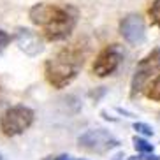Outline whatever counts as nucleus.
Returning a JSON list of instances; mask_svg holds the SVG:
<instances>
[{
  "instance_id": "3",
  "label": "nucleus",
  "mask_w": 160,
  "mask_h": 160,
  "mask_svg": "<svg viewBox=\"0 0 160 160\" xmlns=\"http://www.w3.org/2000/svg\"><path fill=\"white\" fill-rule=\"evenodd\" d=\"M35 114L27 106H12L0 118V130L7 137H14L23 134L27 128L32 127Z\"/></svg>"
},
{
  "instance_id": "11",
  "label": "nucleus",
  "mask_w": 160,
  "mask_h": 160,
  "mask_svg": "<svg viewBox=\"0 0 160 160\" xmlns=\"http://www.w3.org/2000/svg\"><path fill=\"white\" fill-rule=\"evenodd\" d=\"M134 148H136L139 153H151L153 151V144L142 139V137H134Z\"/></svg>"
},
{
  "instance_id": "14",
  "label": "nucleus",
  "mask_w": 160,
  "mask_h": 160,
  "mask_svg": "<svg viewBox=\"0 0 160 160\" xmlns=\"http://www.w3.org/2000/svg\"><path fill=\"white\" fill-rule=\"evenodd\" d=\"M69 157L67 155H60V157H55V158H51V160H67ZM46 160H49V158H46Z\"/></svg>"
},
{
  "instance_id": "8",
  "label": "nucleus",
  "mask_w": 160,
  "mask_h": 160,
  "mask_svg": "<svg viewBox=\"0 0 160 160\" xmlns=\"http://www.w3.org/2000/svg\"><path fill=\"white\" fill-rule=\"evenodd\" d=\"M16 44L25 55H28V57H37L39 53L44 49L42 46V41L39 39V35L35 32L28 28H18L16 32Z\"/></svg>"
},
{
  "instance_id": "4",
  "label": "nucleus",
  "mask_w": 160,
  "mask_h": 160,
  "mask_svg": "<svg viewBox=\"0 0 160 160\" xmlns=\"http://www.w3.org/2000/svg\"><path fill=\"white\" fill-rule=\"evenodd\" d=\"M158 71H160V48H155L137 63L130 83V97H136L137 93H141L142 88L148 85V81Z\"/></svg>"
},
{
  "instance_id": "6",
  "label": "nucleus",
  "mask_w": 160,
  "mask_h": 160,
  "mask_svg": "<svg viewBox=\"0 0 160 160\" xmlns=\"http://www.w3.org/2000/svg\"><path fill=\"white\" fill-rule=\"evenodd\" d=\"M122 58H123V53H122V49H120L118 44L106 46L102 51L97 55V58H95V62H93V67H92V71H93L95 76H99V78L111 76L118 69Z\"/></svg>"
},
{
  "instance_id": "15",
  "label": "nucleus",
  "mask_w": 160,
  "mask_h": 160,
  "mask_svg": "<svg viewBox=\"0 0 160 160\" xmlns=\"http://www.w3.org/2000/svg\"><path fill=\"white\" fill-rule=\"evenodd\" d=\"M0 160H4V158H2V155H0Z\"/></svg>"
},
{
  "instance_id": "2",
  "label": "nucleus",
  "mask_w": 160,
  "mask_h": 160,
  "mask_svg": "<svg viewBox=\"0 0 160 160\" xmlns=\"http://www.w3.org/2000/svg\"><path fill=\"white\" fill-rule=\"evenodd\" d=\"M86 53H88V46L85 41H76L62 48L55 57H51L44 63V76L48 83L58 90L71 85L85 63Z\"/></svg>"
},
{
  "instance_id": "9",
  "label": "nucleus",
  "mask_w": 160,
  "mask_h": 160,
  "mask_svg": "<svg viewBox=\"0 0 160 160\" xmlns=\"http://www.w3.org/2000/svg\"><path fill=\"white\" fill-rule=\"evenodd\" d=\"M146 97L151 100H155V102H160V74L157 76L155 79L151 81V85L148 86L146 90Z\"/></svg>"
},
{
  "instance_id": "17",
  "label": "nucleus",
  "mask_w": 160,
  "mask_h": 160,
  "mask_svg": "<svg viewBox=\"0 0 160 160\" xmlns=\"http://www.w3.org/2000/svg\"><path fill=\"white\" fill-rule=\"evenodd\" d=\"M67 160H71V158H67Z\"/></svg>"
},
{
  "instance_id": "16",
  "label": "nucleus",
  "mask_w": 160,
  "mask_h": 160,
  "mask_svg": "<svg viewBox=\"0 0 160 160\" xmlns=\"http://www.w3.org/2000/svg\"><path fill=\"white\" fill-rule=\"evenodd\" d=\"M158 120H160V114H158Z\"/></svg>"
},
{
  "instance_id": "13",
  "label": "nucleus",
  "mask_w": 160,
  "mask_h": 160,
  "mask_svg": "<svg viewBox=\"0 0 160 160\" xmlns=\"http://www.w3.org/2000/svg\"><path fill=\"white\" fill-rule=\"evenodd\" d=\"M11 42V35L7 32H4V30H0V53L5 49V46Z\"/></svg>"
},
{
  "instance_id": "7",
  "label": "nucleus",
  "mask_w": 160,
  "mask_h": 160,
  "mask_svg": "<svg viewBox=\"0 0 160 160\" xmlns=\"http://www.w3.org/2000/svg\"><path fill=\"white\" fill-rule=\"evenodd\" d=\"M120 33L122 37L132 46H139L144 42L146 37V27L144 19L139 14H128L120 21Z\"/></svg>"
},
{
  "instance_id": "5",
  "label": "nucleus",
  "mask_w": 160,
  "mask_h": 160,
  "mask_svg": "<svg viewBox=\"0 0 160 160\" xmlns=\"http://www.w3.org/2000/svg\"><path fill=\"white\" fill-rule=\"evenodd\" d=\"M78 142H79V146L83 150L92 151V153H106V151L118 146V139L111 132L104 130V128L86 130L83 136H79Z\"/></svg>"
},
{
  "instance_id": "1",
  "label": "nucleus",
  "mask_w": 160,
  "mask_h": 160,
  "mask_svg": "<svg viewBox=\"0 0 160 160\" xmlns=\"http://www.w3.org/2000/svg\"><path fill=\"white\" fill-rule=\"evenodd\" d=\"M30 21L42 28L48 41H63L71 35L78 25L79 12L74 5H57V4H35L28 12Z\"/></svg>"
},
{
  "instance_id": "10",
  "label": "nucleus",
  "mask_w": 160,
  "mask_h": 160,
  "mask_svg": "<svg viewBox=\"0 0 160 160\" xmlns=\"http://www.w3.org/2000/svg\"><path fill=\"white\" fill-rule=\"evenodd\" d=\"M148 16H150L151 23L160 28V0H153L151 2L150 9H148Z\"/></svg>"
},
{
  "instance_id": "12",
  "label": "nucleus",
  "mask_w": 160,
  "mask_h": 160,
  "mask_svg": "<svg viewBox=\"0 0 160 160\" xmlns=\"http://www.w3.org/2000/svg\"><path fill=\"white\" fill-rule=\"evenodd\" d=\"M134 130H137V134H142V136H146V137L153 136V128H151L150 125H146V123H141V122L134 123Z\"/></svg>"
}]
</instances>
